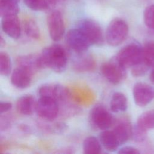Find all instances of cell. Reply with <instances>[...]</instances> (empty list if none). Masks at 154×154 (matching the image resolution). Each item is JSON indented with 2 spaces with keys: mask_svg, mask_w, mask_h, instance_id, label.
<instances>
[{
  "mask_svg": "<svg viewBox=\"0 0 154 154\" xmlns=\"http://www.w3.org/2000/svg\"><path fill=\"white\" fill-rule=\"evenodd\" d=\"M41 68H49L57 73L63 72L67 67V57L64 49L59 45L44 48L39 55Z\"/></svg>",
  "mask_w": 154,
  "mask_h": 154,
  "instance_id": "cell-1",
  "label": "cell"
},
{
  "mask_svg": "<svg viewBox=\"0 0 154 154\" xmlns=\"http://www.w3.org/2000/svg\"><path fill=\"white\" fill-rule=\"evenodd\" d=\"M129 33V26L123 19L116 18L112 20L106 31V40L111 46H117L126 38Z\"/></svg>",
  "mask_w": 154,
  "mask_h": 154,
  "instance_id": "cell-2",
  "label": "cell"
},
{
  "mask_svg": "<svg viewBox=\"0 0 154 154\" xmlns=\"http://www.w3.org/2000/svg\"><path fill=\"white\" fill-rule=\"evenodd\" d=\"M116 57L125 68L133 67L143 61V47L138 43H131L122 48Z\"/></svg>",
  "mask_w": 154,
  "mask_h": 154,
  "instance_id": "cell-3",
  "label": "cell"
},
{
  "mask_svg": "<svg viewBox=\"0 0 154 154\" xmlns=\"http://www.w3.org/2000/svg\"><path fill=\"white\" fill-rule=\"evenodd\" d=\"M87 38L91 45L100 46L103 43V35L99 24L91 19L79 20L76 27Z\"/></svg>",
  "mask_w": 154,
  "mask_h": 154,
  "instance_id": "cell-4",
  "label": "cell"
},
{
  "mask_svg": "<svg viewBox=\"0 0 154 154\" xmlns=\"http://www.w3.org/2000/svg\"><path fill=\"white\" fill-rule=\"evenodd\" d=\"M103 77L110 83L116 85L120 83L126 77V68L121 64L116 57L103 63L100 67Z\"/></svg>",
  "mask_w": 154,
  "mask_h": 154,
  "instance_id": "cell-5",
  "label": "cell"
},
{
  "mask_svg": "<svg viewBox=\"0 0 154 154\" xmlns=\"http://www.w3.org/2000/svg\"><path fill=\"white\" fill-rule=\"evenodd\" d=\"M89 121L93 128L102 131L108 129L114 124L113 116L101 105H95L90 110Z\"/></svg>",
  "mask_w": 154,
  "mask_h": 154,
  "instance_id": "cell-6",
  "label": "cell"
},
{
  "mask_svg": "<svg viewBox=\"0 0 154 154\" xmlns=\"http://www.w3.org/2000/svg\"><path fill=\"white\" fill-rule=\"evenodd\" d=\"M40 97L52 98L56 100L59 105L70 100V93L69 90L57 84H46L42 85L38 91Z\"/></svg>",
  "mask_w": 154,
  "mask_h": 154,
  "instance_id": "cell-7",
  "label": "cell"
},
{
  "mask_svg": "<svg viewBox=\"0 0 154 154\" xmlns=\"http://www.w3.org/2000/svg\"><path fill=\"white\" fill-rule=\"evenodd\" d=\"M35 111L41 119L51 121L58 116L60 106L58 102L54 99L40 97L36 102Z\"/></svg>",
  "mask_w": 154,
  "mask_h": 154,
  "instance_id": "cell-8",
  "label": "cell"
},
{
  "mask_svg": "<svg viewBox=\"0 0 154 154\" xmlns=\"http://www.w3.org/2000/svg\"><path fill=\"white\" fill-rule=\"evenodd\" d=\"M65 41L67 46L77 54L85 52L91 46L85 35L77 28L71 29L67 32Z\"/></svg>",
  "mask_w": 154,
  "mask_h": 154,
  "instance_id": "cell-9",
  "label": "cell"
},
{
  "mask_svg": "<svg viewBox=\"0 0 154 154\" xmlns=\"http://www.w3.org/2000/svg\"><path fill=\"white\" fill-rule=\"evenodd\" d=\"M47 25L50 37L55 42L60 40L65 32V26L60 11H52L47 17Z\"/></svg>",
  "mask_w": 154,
  "mask_h": 154,
  "instance_id": "cell-10",
  "label": "cell"
},
{
  "mask_svg": "<svg viewBox=\"0 0 154 154\" xmlns=\"http://www.w3.org/2000/svg\"><path fill=\"white\" fill-rule=\"evenodd\" d=\"M133 97L135 104L144 107L154 99V87L144 82H137L133 87Z\"/></svg>",
  "mask_w": 154,
  "mask_h": 154,
  "instance_id": "cell-11",
  "label": "cell"
},
{
  "mask_svg": "<svg viewBox=\"0 0 154 154\" xmlns=\"http://www.w3.org/2000/svg\"><path fill=\"white\" fill-rule=\"evenodd\" d=\"M1 28L8 37L18 39L21 35V27L17 15L1 17Z\"/></svg>",
  "mask_w": 154,
  "mask_h": 154,
  "instance_id": "cell-12",
  "label": "cell"
},
{
  "mask_svg": "<svg viewBox=\"0 0 154 154\" xmlns=\"http://www.w3.org/2000/svg\"><path fill=\"white\" fill-rule=\"evenodd\" d=\"M32 75V74L26 69L17 66L11 73V82L17 88H26L31 84Z\"/></svg>",
  "mask_w": 154,
  "mask_h": 154,
  "instance_id": "cell-13",
  "label": "cell"
},
{
  "mask_svg": "<svg viewBox=\"0 0 154 154\" xmlns=\"http://www.w3.org/2000/svg\"><path fill=\"white\" fill-rule=\"evenodd\" d=\"M84 53L78 54V57L73 61L72 67L77 72L85 73L91 72L96 67L94 58L91 55Z\"/></svg>",
  "mask_w": 154,
  "mask_h": 154,
  "instance_id": "cell-14",
  "label": "cell"
},
{
  "mask_svg": "<svg viewBox=\"0 0 154 154\" xmlns=\"http://www.w3.org/2000/svg\"><path fill=\"white\" fill-rule=\"evenodd\" d=\"M132 127L126 119L120 120L114 127L113 132L120 145L127 142L132 137Z\"/></svg>",
  "mask_w": 154,
  "mask_h": 154,
  "instance_id": "cell-15",
  "label": "cell"
},
{
  "mask_svg": "<svg viewBox=\"0 0 154 154\" xmlns=\"http://www.w3.org/2000/svg\"><path fill=\"white\" fill-rule=\"evenodd\" d=\"M36 102L31 95L25 94L20 97L16 103L17 111L22 115L30 116L35 110Z\"/></svg>",
  "mask_w": 154,
  "mask_h": 154,
  "instance_id": "cell-16",
  "label": "cell"
},
{
  "mask_svg": "<svg viewBox=\"0 0 154 154\" xmlns=\"http://www.w3.org/2000/svg\"><path fill=\"white\" fill-rule=\"evenodd\" d=\"M16 63L18 66L26 69L32 75L42 69L39 61V55L30 54L19 56L16 59Z\"/></svg>",
  "mask_w": 154,
  "mask_h": 154,
  "instance_id": "cell-17",
  "label": "cell"
},
{
  "mask_svg": "<svg viewBox=\"0 0 154 154\" xmlns=\"http://www.w3.org/2000/svg\"><path fill=\"white\" fill-rule=\"evenodd\" d=\"M99 140L103 147L109 152L116 151L120 146L113 131H102L99 134Z\"/></svg>",
  "mask_w": 154,
  "mask_h": 154,
  "instance_id": "cell-18",
  "label": "cell"
},
{
  "mask_svg": "<svg viewBox=\"0 0 154 154\" xmlns=\"http://www.w3.org/2000/svg\"><path fill=\"white\" fill-rule=\"evenodd\" d=\"M128 108V100L121 92H115L110 100V109L114 112H124Z\"/></svg>",
  "mask_w": 154,
  "mask_h": 154,
  "instance_id": "cell-19",
  "label": "cell"
},
{
  "mask_svg": "<svg viewBox=\"0 0 154 154\" xmlns=\"http://www.w3.org/2000/svg\"><path fill=\"white\" fill-rule=\"evenodd\" d=\"M19 0H0L1 17L17 15L19 12Z\"/></svg>",
  "mask_w": 154,
  "mask_h": 154,
  "instance_id": "cell-20",
  "label": "cell"
},
{
  "mask_svg": "<svg viewBox=\"0 0 154 154\" xmlns=\"http://www.w3.org/2000/svg\"><path fill=\"white\" fill-rule=\"evenodd\" d=\"M83 152L85 154H97L101 153L102 147L100 140L94 136L87 137L82 144Z\"/></svg>",
  "mask_w": 154,
  "mask_h": 154,
  "instance_id": "cell-21",
  "label": "cell"
},
{
  "mask_svg": "<svg viewBox=\"0 0 154 154\" xmlns=\"http://www.w3.org/2000/svg\"><path fill=\"white\" fill-rule=\"evenodd\" d=\"M136 125L146 131L154 129V109L141 114L137 119Z\"/></svg>",
  "mask_w": 154,
  "mask_h": 154,
  "instance_id": "cell-22",
  "label": "cell"
},
{
  "mask_svg": "<svg viewBox=\"0 0 154 154\" xmlns=\"http://www.w3.org/2000/svg\"><path fill=\"white\" fill-rule=\"evenodd\" d=\"M24 31L26 35L32 39L40 38V31L37 22L31 18L26 19L23 22Z\"/></svg>",
  "mask_w": 154,
  "mask_h": 154,
  "instance_id": "cell-23",
  "label": "cell"
},
{
  "mask_svg": "<svg viewBox=\"0 0 154 154\" xmlns=\"http://www.w3.org/2000/svg\"><path fill=\"white\" fill-rule=\"evenodd\" d=\"M149 68L154 66V42H148L143 47V61Z\"/></svg>",
  "mask_w": 154,
  "mask_h": 154,
  "instance_id": "cell-24",
  "label": "cell"
},
{
  "mask_svg": "<svg viewBox=\"0 0 154 154\" xmlns=\"http://www.w3.org/2000/svg\"><path fill=\"white\" fill-rule=\"evenodd\" d=\"M11 70V61L8 55L5 52L0 53V74L7 76Z\"/></svg>",
  "mask_w": 154,
  "mask_h": 154,
  "instance_id": "cell-25",
  "label": "cell"
},
{
  "mask_svg": "<svg viewBox=\"0 0 154 154\" xmlns=\"http://www.w3.org/2000/svg\"><path fill=\"white\" fill-rule=\"evenodd\" d=\"M143 20L147 28L154 30V4L147 6L144 9Z\"/></svg>",
  "mask_w": 154,
  "mask_h": 154,
  "instance_id": "cell-26",
  "label": "cell"
},
{
  "mask_svg": "<svg viewBox=\"0 0 154 154\" xmlns=\"http://www.w3.org/2000/svg\"><path fill=\"white\" fill-rule=\"evenodd\" d=\"M25 5L34 11H42L49 8L46 0H23Z\"/></svg>",
  "mask_w": 154,
  "mask_h": 154,
  "instance_id": "cell-27",
  "label": "cell"
},
{
  "mask_svg": "<svg viewBox=\"0 0 154 154\" xmlns=\"http://www.w3.org/2000/svg\"><path fill=\"white\" fill-rule=\"evenodd\" d=\"M149 69V67L144 63H141L132 67L131 73L134 77H140L144 75Z\"/></svg>",
  "mask_w": 154,
  "mask_h": 154,
  "instance_id": "cell-28",
  "label": "cell"
},
{
  "mask_svg": "<svg viewBox=\"0 0 154 154\" xmlns=\"http://www.w3.org/2000/svg\"><path fill=\"white\" fill-rule=\"evenodd\" d=\"M146 131L143 130L135 125V126L132 129V137L136 142H142L146 137Z\"/></svg>",
  "mask_w": 154,
  "mask_h": 154,
  "instance_id": "cell-29",
  "label": "cell"
},
{
  "mask_svg": "<svg viewBox=\"0 0 154 154\" xmlns=\"http://www.w3.org/2000/svg\"><path fill=\"white\" fill-rule=\"evenodd\" d=\"M120 154H139L140 152L137 149L132 146H125L120 148L117 152Z\"/></svg>",
  "mask_w": 154,
  "mask_h": 154,
  "instance_id": "cell-30",
  "label": "cell"
},
{
  "mask_svg": "<svg viewBox=\"0 0 154 154\" xmlns=\"http://www.w3.org/2000/svg\"><path fill=\"white\" fill-rule=\"evenodd\" d=\"M12 108V103L10 102L1 101L0 103V114L5 113L10 111Z\"/></svg>",
  "mask_w": 154,
  "mask_h": 154,
  "instance_id": "cell-31",
  "label": "cell"
},
{
  "mask_svg": "<svg viewBox=\"0 0 154 154\" xmlns=\"http://www.w3.org/2000/svg\"><path fill=\"white\" fill-rule=\"evenodd\" d=\"M48 4H49V7H52L54 5H55L57 2L58 1H65V0H46Z\"/></svg>",
  "mask_w": 154,
  "mask_h": 154,
  "instance_id": "cell-32",
  "label": "cell"
},
{
  "mask_svg": "<svg viewBox=\"0 0 154 154\" xmlns=\"http://www.w3.org/2000/svg\"><path fill=\"white\" fill-rule=\"evenodd\" d=\"M150 81L154 84V66L152 67V69L151 70V72L150 73V76H149Z\"/></svg>",
  "mask_w": 154,
  "mask_h": 154,
  "instance_id": "cell-33",
  "label": "cell"
},
{
  "mask_svg": "<svg viewBox=\"0 0 154 154\" xmlns=\"http://www.w3.org/2000/svg\"><path fill=\"white\" fill-rule=\"evenodd\" d=\"M0 45H1V46H2L3 45H5V40L4 41L3 40V38L2 37V36L1 37V40H0Z\"/></svg>",
  "mask_w": 154,
  "mask_h": 154,
  "instance_id": "cell-34",
  "label": "cell"
}]
</instances>
